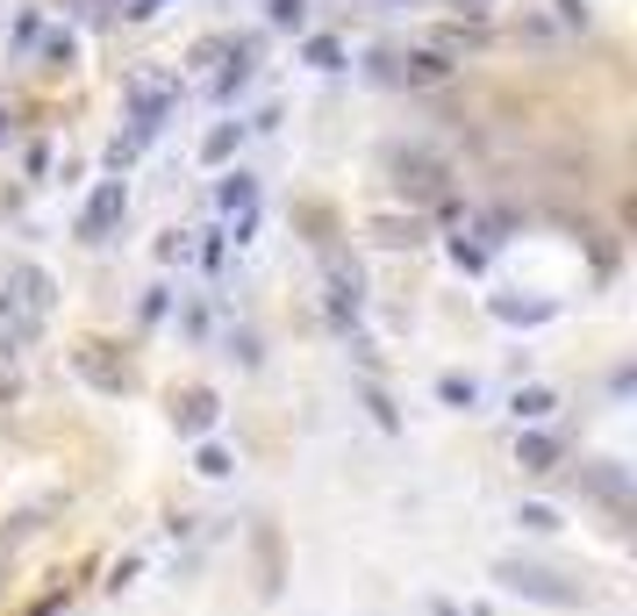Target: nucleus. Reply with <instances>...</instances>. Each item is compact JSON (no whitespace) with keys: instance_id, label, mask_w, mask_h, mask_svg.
<instances>
[{"instance_id":"nucleus-1","label":"nucleus","mask_w":637,"mask_h":616,"mask_svg":"<svg viewBox=\"0 0 637 616\" xmlns=\"http://www.w3.org/2000/svg\"><path fill=\"white\" fill-rule=\"evenodd\" d=\"M495 581L523 602H545V609H587V588L566 581L559 566H537V559H495Z\"/></svg>"},{"instance_id":"nucleus-2","label":"nucleus","mask_w":637,"mask_h":616,"mask_svg":"<svg viewBox=\"0 0 637 616\" xmlns=\"http://www.w3.org/2000/svg\"><path fill=\"white\" fill-rule=\"evenodd\" d=\"M387 180H395V194L409 208H430V201L451 194V165L437 151H423V144H395V151H387Z\"/></svg>"},{"instance_id":"nucleus-3","label":"nucleus","mask_w":637,"mask_h":616,"mask_svg":"<svg viewBox=\"0 0 637 616\" xmlns=\"http://www.w3.org/2000/svg\"><path fill=\"white\" fill-rule=\"evenodd\" d=\"M122 101H129V137L151 144L158 122L173 115V101H179V79L173 72H129V79H122Z\"/></svg>"},{"instance_id":"nucleus-4","label":"nucleus","mask_w":637,"mask_h":616,"mask_svg":"<svg viewBox=\"0 0 637 616\" xmlns=\"http://www.w3.org/2000/svg\"><path fill=\"white\" fill-rule=\"evenodd\" d=\"M122 215H129V187H122V180H101V187L87 194V208H79V244H108L122 230Z\"/></svg>"},{"instance_id":"nucleus-5","label":"nucleus","mask_w":637,"mask_h":616,"mask_svg":"<svg viewBox=\"0 0 637 616\" xmlns=\"http://www.w3.org/2000/svg\"><path fill=\"white\" fill-rule=\"evenodd\" d=\"M379 79H395V86H445L451 79V58L445 51H379Z\"/></svg>"},{"instance_id":"nucleus-6","label":"nucleus","mask_w":637,"mask_h":616,"mask_svg":"<svg viewBox=\"0 0 637 616\" xmlns=\"http://www.w3.org/2000/svg\"><path fill=\"white\" fill-rule=\"evenodd\" d=\"M8 301L43 330V323H51V308H58V280L43 273V266H15V273H8Z\"/></svg>"},{"instance_id":"nucleus-7","label":"nucleus","mask_w":637,"mask_h":616,"mask_svg":"<svg viewBox=\"0 0 637 616\" xmlns=\"http://www.w3.org/2000/svg\"><path fill=\"white\" fill-rule=\"evenodd\" d=\"M323 280H329V316H337V323H351V316L365 308V280H359V266H351L345 251H329V258H323Z\"/></svg>"},{"instance_id":"nucleus-8","label":"nucleus","mask_w":637,"mask_h":616,"mask_svg":"<svg viewBox=\"0 0 637 616\" xmlns=\"http://www.w3.org/2000/svg\"><path fill=\"white\" fill-rule=\"evenodd\" d=\"M36 337H43V330H36L29 316H22V308L8 301V294H0V373H15V366H22V352H29Z\"/></svg>"},{"instance_id":"nucleus-9","label":"nucleus","mask_w":637,"mask_h":616,"mask_svg":"<svg viewBox=\"0 0 637 616\" xmlns=\"http://www.w3.org/2000/svg\"><path fill=\"white\" fill-rule=\"evenodd\" d=\"M215 416H223L215 387H187V394H173V423H179V438H208V430H215Z\"/></svg>"},{"instance_id":"nucleus-10","label":"nucleus","mask_w":637,"mask_h":616,"mask_svg":"<svg viewBox=\"0 0 637 616\" xmlns=\"http://www.w3.org/2000/svg\"><path fill=\"white\" fill-rule=\"evenodd\" d=\"M79 373H87L101 394L129 387V359H115V344H79Z\"/></svg>"},{"instance_id":"nucleus-11","label":"nucleus","mask_w":637,"mask_h":616,"mask_svg":"<svg viewBox=\"0 0 637 616\" xmlns=\"http://www.w3.org/2000/svg\"><path fill=\"white\" fill-rule=\"evenodd\" d=\"M215 201L237 215V237H243V230H251V208H259V180H251V172H229L223 187H215Z\"/></svg>"},{"instance_id":"nucleus-12","label":"nucleus","mask_w":637,"mask_h":616,"mask_svg":"<svg viewBox=\"0 0 637 616\" xmlns=\"http://www.w3.org/2000/svg\"><path fill=\"white\" fill-rule=\"evenodd\" d=\"M516 466L523 473H559V438H545V430L516 438Z\"/></svg>"},{"instance_id":"nucleus-13","label":"nucleus","mask_w":637,"mask_h":616,"mask_svg":"<svg viewBox=\"0 0 637 616\" xmlns=\"http://www.w3.org/2000/svg\"><path fill=\"white\" fill-rule=\"evenodd\" d=\"M551 409H559V394H551V387H516V416H523V423H545Z\"/></svg>"},{"instance_id":"nucleus-14","label":"nucleus","mask_w":637,"mask_h":616,"mask_svg":"<svg viewBox=\"0 0 637 616\" xmlns=\"http://www.w3.org/2000/svg\"><path fill=\"white\" fill-rule=\"evenodd\" d=\"M237 137H243L237 122H223V130H208V144H201V158H208V165H223V158H229V151H237Z\"/></svg>"},{"instance_id":"nucleus-15","label":"nucleus","mask_w":637,"mask_h":616,"mask_svg":"<svg viewBox=\"0 0 637 616\" xmlns=\"http://www.w3.org/2000/svg\"><path fill=\"white\" fill-rule=\"evenodd\" d=\"M437 394H445L451 409H473V402H480V387H473V380H459V373H445V380H437Z\"/></svg>"},{"instance_id":"nucleus-16","label":"nucleus","mask_w":637,"mask_h":616,"mask_svg":"<svg viewBox=\"0 0 637 616\" xmlns=\"http://www.w3.org/2000/svg\"><path fill=\"white\" fill-rule=\"evenodd\" d=\"M516 523L545 538V531H559V509H545V502H523V509H516Z\"/></svg>"},{"instance_id":"nucleus-17","label":"nucleus","mask_w":637,"mask_h":616,"mask_svg":"<svg viewBox=\"0 0 637 616\" xmlns=\"http://www.w3.org/2000/svg\"><path fill=\"white\" fill-rule=\"evenodd\" d=\"M193 466H201L208 480H223V473H229V452H223V445H201V459H193Z\"/></svg>"},{"instance_id":"nucleus-18","label":"nucleus","mask_w":637,"mask_h":616,"mask_svg":"<svg viewBox=\"0 0 637 616\" xmlns=\"http://www.w3.org/2000/svg\"><path fill=\"white\" fill-rule=\"evenodd\" d=\"M301 15H309V0H273V22H279V29H301Z\"/></svg>"},{"instance_id":"nucleus-19","label":"nucleus","mask_w":637,"mask_h":616,"mask_svg":"<svg viewBox=\"0 0 637 616\" xmlns=\"http://www.w3.org/2000/svg\"><path fill=\"white\" fill-rule=\"evenodd\" d=\"M215 58H229V36H208V44H193L187 65H215Z\"/></svg>"},{"instance_id":"nucleus-20","label":"nucleus","mask_w":637,"mask_h":616,"mask_svg":"<svg viewBox=\"0 0 637 616\" xmlns=\"http://www.w3.org/2000/svg\"><path fill=\"white\" fill-rule=\"evenodd\" d=\"M337 58H345V51H337V44H329V36H315V44H309V65H323V72H337Z\"/></svg>"},{"instance_id":"nucleus-21","label":"nucleus","mask_w":637,"mask_h":616,"mask_svg":"<svg viewBox=\"0 0 637 616\" xmlns=\"http://www.w3.org/2000/svg\"><path fill=\"white\" fill-rule=\"evenodd\" d=\"M43 58H51V65L65 72V65H72V36H51V44H43Z\"/></svg>"},{"instance_id":"nucleus-22","label":"nucleus","mask_w":637,"mask_h":616,"mask_svg":"<svg viewBox=\"0 0 637 616\" xmlns=\"http://www.w3.org/2000/svg\"><path fill=\"white\" fill-rule=\"evenodd\" d=\"M459 8V22H487V0H451Z\"/></svg>"},{"instance_id":"nucleus-23","label":"nucleus","mask_w":637,"mask_h":616,"mask_svg":"<svg viewBox=\"0 0 637 616\" xmlns=\"http://www.w3.org/2000/svg\"><path fill=\"white\" fill-rule=\"evenodd\" d=\"M122 15H129V22H143V15H158V0H129Z\"/></svg>"}]
</instances>
